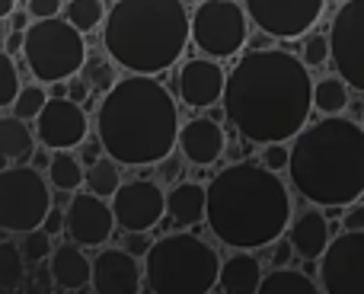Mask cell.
<instances>
[{
  "label": "cell",
  "instance_id": "3",
  "mask_svg": "<svg viewBox=\"0 0 364 294\" xmlns=\"http://www.w3.org/2000/svg\"><path fill=\"white\" fill-rule=\"evenodd\" d=\"M205 195L208 227L237 253L278 243L291 224V195L284 182L252 160L224 167L205 186Z\"/></svg>",
  "mask_w": 364,
  "mask_h": 294
},
{
  "label": "cell",
  "instance_id": "13",
  "mask_svg": "<svg viewBox=\"0 0 364 294\" xmlns=\"http://www.w3.org/2000/svg\"><path fill=\"white\" fill-rule=\"evenodd\" d=\"M326 0H246V16L275 38H297L316 26Z\"/></svg>",
  "mask_w": 364,
  "mask_h": 294
},
{
  "label": "cell",
  "instance_id": "36",
  "mask_svg": "<svg viewBox=\"0 0 364 294\" xmlns=\"http://www.w3.org/2000/svg\"><path fill=\"white\" fill-rule=\"evenodd\" d=\"M151 237L147 233H128V240H125V253H132L134 259L138 256H147V250H151Z\"/></svg>",
  "mask_w": 364,
  "mask_h": 294
},
{
  "label": "cell",
  "instance_id": "35",
  "mask_svg": "<svg viewBox=\"0 0 364 294\" xmlns=\"http://www.w3.org/2000/svg\"><path fill=\"white\" fill-rule=\"evenodd\" d=\"M61 0H29V16H36V23H42V19H58V13H61Z\"/></svg>",
  "mask_w": 364,
  "mask_h": 294
},
{
  "label": "cell",
  "instance_id": "18",
  "mask_svg": "<svg viewBox=\"0 0 364 294\" xmlns=\"http://www.w3.org/2000/svg\"><path fill=\"white\" fill-rule=\"evenodd\" d=\"M224 147H227L224 128L214 119H192L179 128V150L195 167H211V163H218Z\"/></svg>",
  "mask_w": 364,
  "mask_h": 294
},
{
  "label": "cell",
  "instance_id": "6",
  "mask_svg": "<svg viewBox=\"0 0 364 294\" xmlns=\"http://www.w3.org/2000/svg\"><path fill=\"white\" fill-rule=\"evenodd\" d=\"M220 256L195 233H166L144 256V282L154 294H208L218 288Z\"/></svg>",
  "mask_w": 364,
  "mask_h": 294
},
{
  "label": "cell",
  "instance_id": "19",
  "mask_svg": "<svg viewBox=\"0 0 364 294\" xmlns=\"http://www.w3.org/2000/svg\"><path fill=\"white\" fill-rule=\"evenodd\" d=\"M48 272L58 288L74 294V291L90 288V282H93V259L83 256V250L77 243H64L51 253Z\"/></svg>",
  "mask_w": 364,
  "mask_h": 294
},
{
  "label": "cell",
  "instance_id": "2",
  "mask_svg": "<svg viewBox=\"0 0 364 294\" xmlns=\"http://www.w3.org/2000/svg\"><path fill=\"white\" fill-rule=\"evenodd\" d=\"M96 138L102 154L125 167L164 163L179 145V109L157 77L115 80L96 109Z\"/></svg>",
  "mask_w": 364,
  "mask_h": 294
},
{
  "label": "cell",
  "instance_id": "5",
  "mask_svg": "<svg viewBox=\"0 0 364 294\" xmlns=\"http://www.w3.org/2000/svg\"><path fill=\"white\" fill-rule=\"evenodd\" d=\"M188 19L182 0H115L106 16L102 48L132 77H157L192 42Z\"/></svg>",
  "mask_w": 364,
  "mask_h": 294
},
{
  "label": "cell",
  "instance_id": "30",
  "mask_svg": "<svg viewBox=\"0 0 364 294\" xmlns=\"http://www.w3.org/2000/svg\"><path fill=\"white\" fill-rule=\"evenodd\" d=\"M45 103H48V96H45V90L38 87V83H29V87H19V93H16V100H13V119H19V122H36L38 119V112L45 109Z\"/></svg>",
  "mask_w": 364,
  "mask_h": 294
},
{
  "label": "cell",
  "instance_id": "1",
  "mask_svg": "<svg viewBox=\"0 0 364 294\" xmlns=\"http://www.w3.org/2000/svg\"><path fill=\"white\" fill-rule=\"evenodd\" d=\"M220 103L246 141L284 145L307 128L314 106L310 68L282 48L250 51L227 74Z\"/></svg>",
  "mask_w": 364,
  "mask_h": 294
},
{
  "label": "cell",
  "instance_id": "23",
  "mask_svg": "<svg viewBox=\"0 0 364 294\" xmlns=\"http://www.w3.org/2000/svg\"><path fill=\"white\" fill-rule=\"evenodd\" d=\"M32 150H36V132H29V125L13 115L0 119V154L6 160H29Z\"/></svg>",
  "mask_w": 364,
  "mask_h": 294
},
{
  "label": "cell",
  "instance_id": "17",
  "mask_svg": "<svg viewBox=\"0 0 364 294\" xmlns=\"http://www.w3.org/2000/svg\"><path fill=\"white\" fill-rule=\"evenodd\" d=\"M224 83H227V74L220 70L218 61H211V58H192V61L182 64L176 87L186 106L208 109L224 100Z\"/></svg>",
  "mask_w": 364,
  "mask_h": 294
},
{
  "label": "cell",
  "instance_id": "10",
  "mask_svg": "<svg viewBox=\"0 0 364 294\" xmlns=\"http://www.w3.org/2000/svg\"><path fill=\"white\" fill-rule=\"evenodd\" d=\"M329 58L346 87L364 93V0H346L329 26Z\"/></svg>",
  "mask_w": 364,
  "mask_h": 294
},
{
  "label": "cell",
  "instance_id": "27",
  "mask_svg": "<svg viewBox=\"0 0 364 294\" xmlns=\"http://www.w3.org/2000/svg\"><path fill=\"white\" fill-rule=\"evenodd\" d=\"M48 182L58 192H77L83 186V167L77 163V157L70 154H55L48 163Z\"/></svg>",
  "mask_w": 364,
  "mask_h": 294
},
{
  "label": "cell",
  "instance_id": "24",
  "mask_svg": "<svg viewBox=\"0 0 364 294\" xmlns=\"http://www.w3.org/2000/svg\"><path fill=\"white\" fill-rule=\"evenodd\" d=\"M83 186H87V192H90V195H96V199L109 201L115 192H119V186H122L119 163L109 160V157L102 154L100 160L90 163V167L83 169Z\"/></svg>",
  "mask_w": 364,
  "mask_h": 294
},
{
  "label": "cell",
  "instance_id": "7",
  "mask_svg": "<svg viewBox=\"0 0 364 294\" xmlns=\"http://www.w3.org/2000/svg\"><path fill=\"white\" fill-rule=\"evenodd\" d=\"M23 58L38 83H64L80 74L87 45L68 19H42L23 32Z\"/></svg>",
  "mask_w": 364,
  "mask_h": 294
},
{
  "label": "cell",
  "instance_id": "8",
  "mask_svg": "<svg viewBox=\"0 0 364 294\" xmlns=\"http://www.w3.org/2000/svg\"><path fill=\"white\" fill-rule=\"evenodd\" d=\"M51 211V189L36 167H6L0 173V231L29 233L38 231Z\"/></svg>",
  "mask_w": 364,
  "mask_h": 294
},
{
  "label": "cell",
  "instance_id": "11",
  "mask_svg": "<svg viewBox=\"0 0 364 294\" xmlns=\"http://www.w3.org/2000/svg\"><path fill=\"white\" fill-rule=\"evenodd\" d=\"M109 205L115 214V227L125 233H147L166 218V192L151 179L122 182Z\"/></svg>",
  "mask_w": 364,
  "mask_h": 294
},
{
  "label": "cell",
  "instance_id": "39",
  "mask_svg": "<svg viewBox=\"0 0 364 294\" xmlns=\"http://www.w3.org/2000/svg\"><path fill=\"white\" fill-rule=\"evenodd\" d=\"M291 253H294V250H291V243L288 246H275V263H288Z\"/></svg>",
  "mask_w": 364,
  "mask_h": 294
},
{
  "label": "cell",
  "instance_id": "9",
  "mask_svg": "<svg viewBox=\"0 0 364 294\" xmlns=\"http://www.w3.org/2000/svg\"><path fill=\"white\" fill-rule=\"evenodd\" d=\"M192 42L208 58H230L246 45V13L237 4L208 0L188 19Z\"/></svg>",
  "mask_w": 364,
  "mask_h": 294
},
{
  "label": "cell",
  "instance_id": "12",
  "mask_svg": "<svg viewBox=\"0 0 364 294\" xmlns=\"http://www.w3.org/2000/svg\"><path fill=\"white\" fill-rule=\"evenodd\" d=\"M323 294H364V233H339L320 259Z\"/></svg>",
  "mask_w": 364,
  "mask_h": 294
},
{
  "label": "cell",
  "instance_id": "28",
  "mask_svg": "<svg viewBox=\"0 0 364 294\" xmlns=\"http://www.w3.org/2000/svg\"><path fill=\"white\" fill-rule=\"evenodd\" d=\"M26 278V259L19 253L16 243L0 240V291H13L19 288Z\"/></svg>",
  "mask_w": 364,
  "mask_h": 294
},
{
  "label": "cell",
  "instance_id": "34",
  "mask_svg": "<svg viewBox=\"0 0 364 294\" xmlns=\"http://www.w3.org/2000/svg\"><path fill=\"white\" fill-rule=\"evenodd\" d=\"M288 160H291V147H284V145H265L259 167H265L269 173L278 176L282 169H288Z\"/></svg>",
  "mask_w": 364,
  "mask_h": 294
},
{
  "label": "cell",
  "instance_id": "16",
  "mask_svg": "<svg viewBox=\"0 0 364 294\" xmlns=\"http://www.w3.org/2000/svg\"><path fill=\"white\" fill-rule=\"evenodd\" d=\"M141 285H144V272H141L138 259L132 253L109 246L93 259L90 288L96 294H141Z\"/></svg>",
  "mask_w": 364,
  "mask_h": 294
},
{
  "label": "cell",
  "instance_id": "40",
  "mask_svg": "<svg viewBox=\"0 0 364 294\" xmlns=\"http://www.w3.org/2000/svg\"><path fill=\"white\" fill-rule=\"evenodd\" d=\"M13 6H16V0H0V19H6L13 13Z\"/></svg>",
  "mask_w": 364,
  "mask_h": 294
},
{
  "label": "cell",
  "instance_id": "15",
  "mask_svg": "<svg viewBox=\"0 0 364 294\" xmlns=\"http://www.w3.org/2000/svg\"><path fill=\"white\" fill-rule=\"evenodd\" d=\"M64 231H68L70 243L83 246H102L115 231V214L112 205L90 192H77L70 205L64 208Z\"/></svg>",
  "mask_w": 364,
  "mask_h": 294
},
{
  "label": "cell",
  "instance_id": "41",
  "mask_svg": "<svg viewBox=\"0 0 364 294\" xmlns=\"http://www.w3.org/2000/svg\"><path fill=\"white\" fill-rule=\"evenodd\" d=\"M6 163H10V160H6V157L0 154V173H4V169H6Z\"/></svg>",
  "mask_w": 364,
  "mask_h": 294
},
{
  "label": "cell",
  "instance_id": "14",
  "mask_svg": "<svg viewBox=\"0 0 364 294\" xmlns=\"http://www.w3.org/2000/svg\"><path fill=\"white\" fill-rule=\"evenodd\" d=\"M32 132H36V141L42 147L68 154V150H74L77 145L87 141L90 122H87V112L77 103H70L68 96H51L45 103V109L38 112Z\"/></svg>",
  "mask_w": 364,
  "mask_h": 294
},
{
  "label": "cell",
  "instance_id": "38",
  "mask_svg": "<svg viewBox=\"0 0 364 294\" xmlns=\"http://www.w3.org/2000/svg\"><path fill=\"white\" fill-rule=\"evenodd\" d=\"M346 233H364V205H355L346 211Z\"/></svg>",
  "mask_w": 364,
  "mask_h": 294
},
{
  "label": "cell",
  "instance_id": "31",
  "mask_svg": "<svg viewBox=\"0 0 364 294\" xmlns=\"http://www.w3.org/2000/svg\"><path fill=\"white\" fill-rule=\"evenodd\" d=\"M19 253H23L26 263H45V259H51V253H55V246H51V237L38 227V231H29L23 233V243H19Z\"/></svg>",
  "mask_w": 364,
  "mask_h": 294
},
{
  "label": "cell",
  "instance_id": "22",
  "mask_svg": "<svg viewBox=\"0 0 364 294\" xmlns=\"http://www.w3.org/2000/svg\"><path fill=\"white\" fill-rule=\"evenodd\" d=\"M262 285V269L259 259L250 253H233L230 259L220 263V275H218V288L224 294H256Z\"/></svg>",
  "mask_w": 364,
  "mask_h": 294
},
{
  "label": "cell",
  "instance_id": "33",
  "mask_svg": "<svg viewBox=\"0 0 364 294\" xmlns=\"http://www.w3.org/2000/svg\"><path fill=\"white\" fill-rule=\"evenodd\" d=\"M329 61V36L323 32H310V38L304 42V64L307 68H320Z\"/></svg>",
  "mask_w": 364,
  "mask_h": 294
},
{
  "label": "cell",
  "instance_id": "32",
  "mask_svg": "<svg viewBox=\"0 0 364 294\" xmlns=\"http://www.w3.org/2000/svg\"><path fill=\"white\" fill-rule=\"evenodd\" d=\"M19 93V74H16V64H13L10 51H0V109L13 106Z\"/></svg>",
  "mask_w": 364,
  "mask_h": 294
},
{
  "label": "cell",
  "instance_id": "20",
  "mask_svg": "<svg viewBox=\"0 0 364 294\" xmlns=\"http://www.w3.org/2000/svg\"><path fill=\"white\" fill-rule=\"evenodd\" d=\"M288 243H291V250H294L301 259H307V263H316V259H323L326 246L333 243L329 221L323 218V211H304L301 218L291 224Z\"/></svg>",
  "mask_w": 364,
  "mask_h": 294
},
{
  "label": "cell",
  "instance_id": "26",
  "mask_svg": "<svg viewBox=\"0 0 364 294\" xmlns=\"http://www.w3.org/2000/svg\"><path fill=\"white\" fill-rule=\"evenodd\" d=\"M348 106V87L339 77H323L314 83V109L323 115H342Z\"/></svg>",
  "mask_w": 364,
  "mask_h": 294
},
{
  "label": "cell",
  "instance_id": "25",
  "mask_svg": "<svg viewBox=\"0 0 364 294\" xmlns=\"http://www.w3.org/2000/svg\"><path fill=\"white\" fill-rule=\"evenodd\" d=\"M256 294H320V288L310 282V275L297 269H275L262 275V285Z\"/></svg>",
  "mask_w": 364,
  "mask_h": 294
},
{
  "label": "cell",
  "instance_id": "29",
  "mask_svg": "<svg viewBox=\"0 0 364 294\" xmlns=\"http://www.w3.org/2000/svg\"><path fill=\"white\" fill-rule=\"evenodd\" d=\"M64 16L83 36V32H93L102 23L106 6H102V0H70V4H64Z\"/></svg>",
  "mask_w": 364,
  "mask_h": 294
},
{
  "label": "cell",
  "instance_id": "21",
  "mask_svg": "<svg viewBox=\"0 0 364 294\" xmlns=\"http://www.w3.org/2000/svg\"><path fill=\"white\" fill-rule=\"evenodd\" d=\"M205 186L201 182H176L166 192V218L176 227H195L205 221Z\"/></svg>",
  "mask_w": 364,
  "mask_h": 294
},
{
  "label": "cell",
  "instance_id": "43",
  "mask_svg": "<svg viewBox=\"0 0 364 294\" xmlns=\"http://www.w3.org/2000/svg\"><path fill=\"white\" fill-rule=\"evenodd\" d=\"M361 132H364V119H361Z\"/></svg>",
  "mask_w": 364,
  "mask_h": 294
},
{
  "label": "cell",
  "instance_id": "37",
  "mask_svg": "<svg viewBox=\"0 0 364 294\" xmlns=\"http://www.w3.org/2000/svg\"><path fill=\"white\" fill-rule=\"evenodd\" d=\"M42 231L48 233V237H58V233L64 231V211H61V208H51V211L45 214V221H42Z\"/></svg>",
  "mask_w": 364,
  "mask_h": 294
},
{
  "label": "cell",
  "instance_id": "42",
  "mask_svg": "<svg viewBox=\"0 0 364 294\" xmlns=\"http://www.w3.org/2000/svg\"><path fill=\"white\" fill-rule=\"evenodd\" d=\"M220 4H237V0H220Z\"/></svg>",
  "mask_w": 364,
  "mask_h": 294
},
{
  "label": "cell",
  "instance_id": "4",
  "mask_svg": "<svg viewBox=\"0 0 364 294\" xmlns=\"http://www.w3.org/2000/svg\"><path fill=\"white\" fill-rule=\"evenodd\" d=\"M291 186L320 208L355 205L364 195V132L352 119L326 115L291 145Z\"/></svg>",
  "mask_w": 364,
  "mask_h": 294
}]
</instances>
